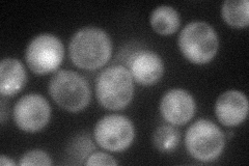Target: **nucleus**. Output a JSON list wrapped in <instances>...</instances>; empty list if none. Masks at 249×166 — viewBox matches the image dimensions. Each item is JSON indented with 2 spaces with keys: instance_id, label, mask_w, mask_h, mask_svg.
Listing matches in <instances>:
<instances>
[{
  "instance_id": "obj_1",
  "label": "nucleus",
  "mask_w": 249,
  "mask_h": 166,
  "mask_svg": "<svg viewBox=\"0 0 249 166\" xmlns=\"http://www.w3.org/2000/svg\"><path fill=\"white\" fill-rule=\"evenodd\" d=\"M69 54L78 68L92 71L106 65L112 54V42L105 30L95 26L79 29L69 44Z\"/></svg>"
},
{
  "instance_id": "obj_14",
  "label": "nucleus",
  "mask_w": 249,
  "mask_h": 166,
  "mask_svg": "<svg viewBox=\"0 0 249 166\" xmlns=\"http://www.w3.org/2000/svg\"><path fill=\"white\" fill-rule=\"evenodd\" d=\"M223 20L231 27L244 28L249 24L248 0H225L221 6Z\"/></svg>"
},
{
  "instance_id": "obj_13",
  "label": "nucleus",
  "mask_w": 249,
  "mask_h": 166,
  "mask_svg": "<svg viewBox=\"0 0 249 166\" xmlns=\"http://www.w3.org/2000/svg\"><path fill=\"white\" fill-rule=\"evenodd\" d=\"M150 22L156 33L162 36H170L175 34L180 26V15L173 6L160 5L153 11Z\"/></svg>"
},
{
  "instance_id": "obj_18",
  "label": "nucleus",
  "mask_w": 249,
  "mask_h": 166,
  "mask_svg": "<svg viewBox=\"0 0 249 166\" xmlns=\"http://www.w3.org/2000/svg\"><path fill=\"white\" fill-rule=\"evenodd\" d=\"M0 164L3 166H7V165H16V163L11 159L10 157H6L5 155H1L0 156Z\"/></svg>"
},
{
  "instance_id": "obj_10",
  "label": "nucleus",
  "mask_w": 249,
  "mask_h": 166,
  "mask_svg": "<svg viewBox=\"0 0 249 166\" xmlns=\"http://www.w3.org/2000/svg\"><path fill=\"white\" fill-rule=\"evenodd\" d=\"M249 104L245 93L238 90L222 92L215 103V113L222 125L228 127L243 123L248 114Z\"/></svg>"
},
{
  "instance_id": "obj_3",
  "label": "nucleus",
  "mask_w": 249,
  "mask_h": 166,
  "mask_svg": "<svg viewBox=\"0 0 249 166\" xmlns=\"http://www.w3.org/2000/svg\"><path fill=\"white\" fill-rule=\"evenodd\" d=\"M48 90L54 102L67 111H81L89 104V85L81 75L74 71H57L50 79Z\"/></svg>"
},
{
  "instance_id": "obj_4",
  "label": "nucleus",
  "mask_w": 249,
  "mask_h": 166,
  "mask_svg": "<svg viewBox=\"0 0 249 166\" xmlns=\"http://www.w3.org/2000/svg\"><path fill=\"white\" fill-rule=\"evenodd\" d=\"M178 42L184 56L197 65L211 61L219 47L216 30L204 21L188 23L182 29Z\"/></svg>"
},
{
  "instance_id": "obj_15",
  "label": "nucleus",
  "mask_w": 249,
  "mask_h": 166,
  "mask_svg": "<svg viewBox=\"0 0 249 166\" xmlns=\"http://www.w3.org/2000/svg\"><path fill=\"white\" fill-rule=\"evenodd\" d=\"M180 131L173 126L162 125L153 134L154 147L161 153H171L180 144Z\"/></svg>"
},
{
  "instance_id": "obj_2",
  "label": "nucleus",
  "mask_w": 249,
  "mask_h": 166,
  "mask_svg": "<svg viewBox=\"0 0 249 166\" xmlns=\"http://www.w3.org/2000/svg\"><path fill=\"white\" fill-rule=\"evenodd\" d=\"M99 103L109 110L127 107L134 97V82L130 71L123 66L106 68L96 80Z\"/></svg>"
},
{
  "instance_id": "obj_17",
  "label": "nucleus",
  "mask_w": 249,
  "mask_h": 166,
  "mask_svg": "<svg viewBox=\"0 0 249 166\" xmlns=\"http://www.w3.org/2000/svg\"><path fill=\"white\" fill-rule=\"evenodd\" d=\"M85 165H118L119 162L116 161L112 156L103 152H97L89 156L88 160L84 163Z\"/></svg>"
},
{
  "instance_id": "obj_7",
  "label": "nucleus",
  "mask_w": 249,
  "mask_h": 166,
  "mask_svg": "<svg viewBox=\"0 0 249 166\" xmlns=\"http://www.w3.org/2000/svg\"><path fill=\"white\" fill-rule=\"evenodd\" d=\"M93 135L101 148L110 152L121 153L126 151L133 142L135 128L127 116L109 114L98 121Z\"/></svg>"
},
{
  "instance_id": "obj_12",
  "label": "nucleus",
  "mask_w": 249,
  "mask_h": 166,
  "mask_svg": "<svg viewBox=\"0 0 249 166\" xmlns=\"http://www.w3.org/2000/svg\"><path fill=\"white\" fill-rule=\"evenodd\" d=\"M26 79V70L20 60L6 57L0 62V93L2 97L18 93L24 88Z\"/></svg>"
},
{
  "instance_id": "obj_5",
  "label": "nucleus",
  "mask_w": 249,
  "mask_h": 166,
  "mask_svg": "<svg viewBox=\"0 0 249 166\" xmlns=\"http://www.w3.org/2000/svg\"><path fill=\"white\" fill-rule=\"evenodd\" d=\"M185 146L194 159L212 162L223 152L225 134L212 121L200 118L187 130Z\"/></svg>"
},
{
  "instance_id": "obj_19",
  "label": "nucleus",
  "mask_w": 249,
  "mask_h": 166,
  "mask_svg": "<svg viewBox=\"0 0 249 166\" xmlns=\"http://www.w3.org/2000/svg\"><path fill=\"white\" fill-rule=\"evenodd\" d=\"M4 99L1 100V123L3 124L4 123V120H5V106H4Z\"/></svg>"
},
{
  "instance_id": "obj_11",
  "label": "nucleus",
  "mask_w": 249,
  "mask_h": 166,
  "mask_svg": "<svg viewBox=\"0 0 249 166\" xmlns=\"http://www.w3.org/2000/svg\"><path fill=\"white\" fill-rule=\"evenodd\" d=\"M129 71L134 80L144 86L157 83L164 72V64L158 53L142 50L135 53L129 62Z\"/></svg>"
},
{
  "instance_id": "obj_6",
  "label": "nucleus",
  "mask_w": 249,
  "mask_h": 166,
  "mask_svg": "<svg viewBox=\"0 0 249 166\" xmlns=\"http://www.w3.org/2000/svg\"><path fill=\"white\" fill-rule=\"evenodd\" d=\"M65 55V47L60 38L51 34H42L28 44L25 59L34 73L45 75L55 71Z\"/></svg>"
},
{
  "instance_id": "obj_8",
  "label": "nucleus",
  "mask_w": 249,
  "mask_h": 166,
  "mask_svg": "<svg viewBox=\"0 0 249 166\" xmlns=\"http://www.w3.org/2000/svg\"><path fill=\"white\" fill-rule=\"evenodd\" d=\"M13 116L16 125L25 132H36L46 127L51 116V106L42 94L28 93L15 104Z\"/></svg>"
},
{
  "instance_id": "obj_9",
  "label": "nucleus",
  "mask_w": 249,
  "mask_h": 166,
  "mask_svg": "<svg viewBox=\"0 0 249 166\" xmlns=\"http://www.w3.org/2000/svg\"><path fill=\"white\" fill-rule=\"evenodd\" d=\"M196 104L192 94L183 89H173L164 93L160 102V112L171 125L181 126L191 121Z\"/></svg>"
},
{
  "instance_id": "obj_16",
  "label": "nucleus",
  "mask_w": 249,
  "mask_h": 166,
  "mask_svg": "<svg viewBox=\"0 0 249 166\" xmlns=\"http://www.w3.org/2000/svg\"><path fill=\"white\" fill-rule=\"evenodd\" d=\"M19 165H52L50 156L42 149H31L20 158Z\"/></svg>"
}]
</instances>
